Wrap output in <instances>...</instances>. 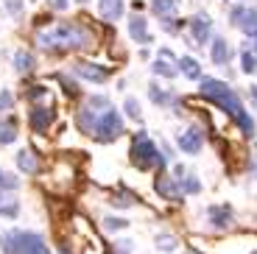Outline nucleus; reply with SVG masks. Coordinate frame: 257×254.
I'll return each instance as SVG.
<instances>
[{"mask_svg":"<svg viewBox=\"0 0 257 254\" xmlns=\"http://www.w3.org/2000/svg\"><path fill=\"white\" fill-rule=\"evenodd\" d=\"M0 201H3V190H0Z\"/></svg>","mask_w":257,"mask_h":254,"instance_id":"nucleus-33","label":"nucleus"},{"mask_svg":"<svg viewBox=\"0 0 257 254\" xmlns=\"http://www.w3.org/2000/svg\"><path fill=\"white\" fill-rule=\"evenodd\" d=\"M92 134H95L101 143H112L117 140L123 134V120H120V114L115 112V109H103L101 114H98V120H95V129H92Z\"/></svg>","mask_w":257,"mask_h":254,"instance_id":"nucleus-4","label":"nucleus"},{"mask_svg":"<svg viewBox=\"0 0 257 254\" xmlns=\"http://www.w3.org/2000/svg\"><path fill=\"white\" fill-rule=\"evenodd\" d=\"M81 3H84V0H81Z\"/></svg>","mask_w":257,"mask_h":254,"instance_id":"nucleus-35","label":"nucleus"},{"mask_svg":"<svg viewBox=\"0 0 257 254\" xmlns=\"http://www.w3.org/2000/svg\"><path fill=\"white\" fill-rule=\"evenodd\" d=\"M154 187H157V193H160L162 198H168V201H179V198H182L179 182H176V179H171V176H160L154 182Z\"/></svg>","mask_w":257,"mask_h":254,"instance_id":"nucleus-10","label":"nucleus"},{"mask_svg":"<svg viewBox=\"0 0 257 254\" xmlns=\"http://www.w3.org/2000/svg\"><path fill=\"white\" fill-rule=\"evenodd\" d=\"M249 95H251V103L257 106V87H249Z\"/></svg>","mask_w":257,"mask_h":254,"instance_id":"nucleus-29","label":"nucleus"},{"mask_svg":"<svg viewBox=\"0 0 257 254\" xmlns=\"http://www.w3.org/2000/svg\"><path fill=\"white\" fill-rule=\"evenodd\" d=\"M53 9H67V0H53Z\"/></svg>","mask_w":257,"mask_h":254,"instance_id":"nucleus-30","label":"nucleus"},{"mask_svg":"<svg viewBox=\"0 0 257 254\" xmlns=\"http://www.w3.org/2000/svg\"><path fill=\"white\" fill-rule=\"evenodd\" d=\"M126 226H128L126 218H106V221H103V229H106V232H120V229H126Z\"/></svg>","mask_w":257,"mask_h":254,"instance_id":"nucleus-24","label":"nucleus"},{"mask_svg":"<svg viewBox=\"0 0 257 254\" xmlns=\"http://www.w3.org/2000/svg\"><path fill=\"white\" fill-rule=\"evenodd\" d=\"M251 254H257V251H251Z\"/></svg>","mask_w":257,"mask_h":254,"instance_id":"nucleus-34","label":"nucleus"},{"mask_svg":"<svg viewBox=\"0 0 257 254\" xmlns=\"http://www.w3.org/2000/svg\"><path fill=\"white\" fill-rule=\"evenodd\" d=\"M151 9L160 17H174V12L179 9V0H151Z\"/></svg>","mask_w":257,"mask_h":254,"instance_id":"nucleus-18","label":"nucleus"},{"mask_svg":"<svg viewBox=\"0 0 257 254\" xmlns=\"http://www.w3.org/2000/svg\"><path fill=\"white\" fill-rule=\"evenodd\" d=\"M201 143H204V132H201V126H190V129H185V132L176 137V146H179L185 154H199Z\"/></svg>","mask_w":257,"mask_h":254,"instance_id":"nucleus-6","label":"nucleus"},{"mask_svg":"<svg viewBox=\"0 0 257 254\" xmlns=\"http://www.w3.org/2000/svg\"><path fill=\"white\" fill-rule=\"evenodd\" d=\"M14 70L17 73H31L34 70V56L28 51H17L14 53Z\"/></svg>","mask_w":257,"mask_h":254,"instance_id":"nucleus-19","label":"nucleus"},{"mask_svg":"<svg viewBox=\"0 0 257 254\" xmlns=\"http://www.w3.org/2000/svg\"><path fill=\"white\" fill-rule=\"evenodd\" d=\"M37 42L42 45V48L73 51V48H84V45L90 42V37H87V31H84V28L62 23V26H53V28H48V31H39L37 34Z\"/></svg>","mask_w":257,"mask_h":254,"instance_id":"nucleus-2","label":"nucleus"},{"mask_svg":"<svg viewBox=\"0 0 257 254\" xmlns=\"http://www.w3.org/2000/svg\"><path fill=\"white\" fill-rule=\"evenodd\" d=\"M59 254H70V251H67V248H64V246H62V248H59Z\"/></svg>","mask_w":257,"mask_h":254,"instance_id":"nucleus-31","label":"nucleus"},{"mask_svg":"<svg viewBox=\"0 0 257 254\" xmlns=\"http://www.w3.org/2000/svg\"><path fill=\"white\" fill-rule=\"evenodd\" d=\"M76 73L81 78H87V81H92V84H103L109 78V70H106V67H98V64H90V62L76 64Z\"/></svg>","mask_w":257,"mask_h":254,"instance_id":"nucleus-9","label":"nucleus"},{"mask_svg":"<svg viewBox=\"0 0 257 254\" xmlns=\"http://www.w3.org/2000/svg\"><path fill=\"white\" fill-rule=\"evenodd\" d=\"M207 218H210L212 229H226V226H232V210H229V207H224V204H215V207H210V210H207Z\"/></svg>","mask_w":257,"mask_h":254,"instance_id":"nucleus-11","label":"nucleus"},{"mask_svg":"<svg viewBox=\"0 0 257 254\" xmlns=\"http://www.w3.org/2000/svg\"><path fill=\"white\" fill-rule=\"evenodd\" d=\"M101 17L115 23L123 17V0H101Z\"/></svg>","mask_w":257,"mask_h":254,"instance_id":"nucleus-13","label":"nucleus"},{"mask_svg":"<svg viewBox=\"0 0 257 254\" xmlns=\"http://www.w3.org/2000/svg\"><path fill=\"white\" fill-rule=\"evenodd\" d=\"M17 168L23 173H37L39 171V162H37V157H34L31 151H20L17 154Z\"/></svg>","mask_w":257,"mask_h":254,"instance_id":"nucleus-17","label":"nucleus"},{"mask_svg":"<svg viewBox=\"0 0 257 254\" xmlns=\"http://www.w3.org/2000/svg\"><path fill=\"white\" fill-rule=\"evenodd\" d=\"M190 34H193V42H196V45L207 42V39H210V34H212V20H210V14H207V12H199V14H196V17L190 20Z\"/></svg>","mask_w":257,"mask_h":254,"instance_id":"nucleus-7","label":"nucleus"},{"mask_svg":"<svg viewBox=\"0 0 257 254\" xmlns=\"http://www.w3.org/2000/svg\"><path fill=\"white\" fill-rule=\"evenodd\" d=\"M95 120H98V109H92L90 103L78 112V129H81L84 134H90L92 129H95Z\"/></svg>","mask_w":257,"mask_h":254,"instance_id":"nucleus-15","label":"nucleus"},{"mask_svg":"<svg viewBox=\"0 0 257 254\" xmlns=\"http://www.w3.org/2000/svg\"><path fill=\"white\" fill-rule=\"evenodd\" d=\"M151 70L162 78H174L176 73H179V59H174V53L168 51V48H162V51L157 53L154 64H151Z\"/></svg>","mask_w":257,"mask_h":254,"instance_id":"nucleus-5","label":"nucleus"},{"mask_svg":"<svg viewBox=\"0 0 257 254\" xmlns=\"http://www.w3.org/2000/svg\"><path fill=\"white\" fill-rule=\"evenodd\" d=\"M126 114H128V117H135V120H140V117H143L140 103H137L135 98H126Z\"/></svg>","mask_w":257,"mask_h":254,"instance_id":"nucleus-26","label":"nucleus"},{"mask_svg":"<svg viewBox=\"0 0 257 254\" xmlns=\"http://www.w3.org/2000/svg\"><path fill=\"white\" fill-rule=\"evenodd\" d=\"M128 37L135 39L137 45H148L151 42V34H148V20L143 14H132L128 20Z\"/></svg>","mask_w":257,"mask_h":254,"instance_id":"nucleus-8","label":"nucleus"},{"mask_svg":"<svg viewBox=\"0 0 257 254\" xmlns=\"http://www.w3.org/2000/svg\"><path fill=\"white\" fill-rule=\"evenodd\" d=\"M212 62H215V64H226V62H229V42H226L224 37L212 39Z\"/></svg>","mask_w":257,"mask_h":254,"instance_id":"nucleus-16","label":"nucleus"},{"mask_svg":"<svg viewBox=\"0 0 257 254\" xmlns=\"http://www.w3.org/2000/svg\"><path fill=\"white\" fill-rule=\"evenodd\" d=\"M0 215L14 218V215H17V204H9V207H0Z\"/></svg>","mask_w":257,"mask_h":254,"instance_id":"nucleus-28","label":"nucleus"},{"mask_svg":"<svg viewBox=\"0 0 257 254\" xmlns=\"http://www.w3.org/2000/svg\"><path fill=\"white\" fill-rule=\"evenodd\" d=\"M148 95H151V101H154V103H160V106H165V103H171V101H174V95H171V92H165L162 87H157V84H151V89H148Z\"/></svg>","mask_w":257,"mask_h":254,"instance_id":"nucleus-21","label":"nucleus"},{"mask_svg":"<svg viewBox=\"0 0 257 254\" xmlns=\"http://www.w3.org/2000/svg\"><path fill=\"white\" fill-rule=\"evenodd\" d=\"M132 162H135L140 171H151V168H162L165 165V157L157 151V146L151 143L146 132L135 134V143H132Z\"/></svg>","mask_w":257,"mask_h":254,"instance_id":"nucleus-3","label":"nucleus"},{"mask_svg":"<svg viewBox=\"0 0 257 254\" xmlns=\"http://www.w3.org/2000/svg\"><path fill=\"white\" fill-rule=\"evenodd\" d=\"M199 92H201L204 98H210L215 106L224 109L232 120L238 123V129L246 134V137H251V134H254V120H251V114L246 112V106L240 103V98L235 95V89H232L229 84L218 81V78L201 76V78H199Z\"/></svg>","mask_w":257,"mask_h":254,"instance_id":"nucleus-1","label":"nucleus"},{"mask_svg":"<svg viewBox=\"0 0 257 254\" xmlns=\"http://www.w3.org/2000/svg\"><path fill=\"white\" fill-rule=\"evenodd\" d=\"M179 70H182V76L190 78V81H199L201 78V64L196 62L193 56H182L179 59Z\"/></svg>","mask_w":257,"mask_h":254,"instance_id":"nucleus-14","label":"nucleus"},{"mask_svg":"<svg viewBox=\"0 0 257 254\" xmlns=\"http://www.w3.org/2000/svg\"><path fill=\"white\" fill-rule=\"evenodd\" d=\"M3 6H6V12L12 14V17H20V14H23V6H26V0H3Z\"/></svg>","mask_w":257,"mask_h":254,"instance_id":"nucleus-25","label":"nucleus"},{"mask_svg":"<svg viewBox=\"0 0 257 254\" xmlns=\"http://www.w3.org/2000/svg\"><path fill=\"white\" fill-rule=\"evenodd\" d=\"M51 123H53V109H48V106H34L31 109V129L34 132H45Z\"/></svg>","mask_w":257,"mask_h":254,"instance_id":"nucleus-12","label":"nucleus"},{"mask_svg":"<svg viewBox=\"0 0 257 254\" xmlns=\"http://www.w3.org/2000/svg\"><path fill=\"white\" fill-rule=\"evenodd\" d=\"M17 140V123L14 120H0V146H9V143Z\"/></svg>","mask_w":257,"mask_h":254,"instance_id":"nucleus-20","label":"nucleus"},{"mask_svg":"<svg viewBox=\"0 0 257 254\" xmlns=\"http://www.w3.org/2000/svg\"><path fill=\"white\" fill-rule=\"evenodd\" d=\"M3 187H6V190H17L20 179L14 176V173H9V171H0V190H3Z\"/></svg>","mask_w":257,"mask_h":254,"instance_id":"nucleus-23","label":"nucleus"},{"mask_svg":"<svg viewBox=\"0 0 257 254\" xmlns=\"http://www.w3.org/2000/svg\"><path fill=\"white\" fill-rule=\"evenodd\" d=\"M187 254H201V251H187Z\"/></svg>","mask_w":257,"mask_h":254,"instance_id":"nucleus-32","label":"nucleus"},{"mask_svg":"<svg viewBox=\"0 0 257 254\" xmlns=\"http://www.w3.org/2000/svg\"><path fill=\"white\" fill-rule=\"evenodd\" d=\"M176 246L179 243H176L174 235H157V248L160 251H176Z\"/></svg>","mask_w":257,"mask_h":254,"instance_id":"nucleus-22","label":"nucleus"},{"mask_svg":"<svg viewBox=\"0 0 257 254\" xmlns=\"http://www.w3.org/2000/svg\"><path fill=\"white\" fill-rule=\"evenodd\" d=\"M9 106H12V92L3 89V92H0V112H6Z\"/></svg>","mask_w":257,"mask_h":254,"instance_id":"nucleus-27","label":"nucleus"}]
</instances>
